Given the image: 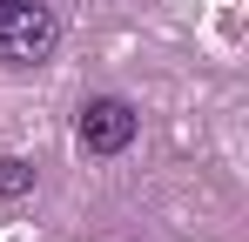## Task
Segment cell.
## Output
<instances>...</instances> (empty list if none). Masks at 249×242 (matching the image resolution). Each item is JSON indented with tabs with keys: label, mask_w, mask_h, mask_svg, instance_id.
<instances>
[{
	"label": "cell",
	"mask_w": 249,
	"mask_h": 242,
	"mask_svg": "<svg viewBox=\"0 0 249 242\" xmlns=\"http://www.w3.org/2000/svg\"><path fill=\"white\" fill-rule=\"evenodd\" d=\"M54 47H61V20H54V7H41V0H14V7H0V61H14V68H41Z\"/></svg>",
	"instance_id": "6da1fadb"
},
{
	"label": "cell",
	"mask_w": 249,
	"mask_h": 242,
	"mask_svg": "<svg viewBox=\"0 0 249 242\" xmlns=\"http://www.w3.org/2000/svg\"><path fill=\"white\" fill-rule=\"evenodd\" d=\"M135 128H142V115L128 108L122 94H101V101L81 108V148L88 155H122L128 141H135Z\"/></svg>",
	"instance_id": "7a4b0ae2"
},
{
	"label": "cell",
	"mask_w": 249,
	"mask_h": 242,
	"mask_svg": "<svg viewBox=\"0 0 249 242\" xmlns=\"http://www.w3.org/2000/svg\"><path fill=\"white\" fill-rule=\"evenodd\" d=\"M20 195H34V168L20 155H0V202H20Z\"/></svg>",
	"instance_id": "3957f363"
},
{
	"label": "cell",
	"mask_w": 249,
	"mask_h": 242,
	"mask_svg": "<svg viewBox=\"0 0 249 242\" xmlns=\"http://www.w3.org/2000/svg\"><path fill=\"white\" fill-rule=\"evenodd\" d=\"M0 7H14V0H0Z\"/></svg>",
	"instance_id": "277c9868"
}]
</instances>
